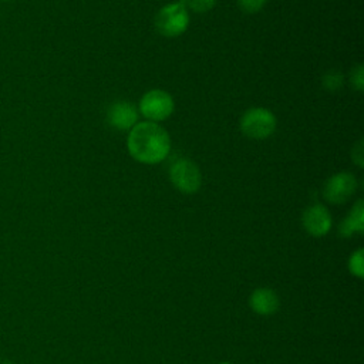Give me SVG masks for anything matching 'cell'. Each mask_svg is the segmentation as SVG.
<instances>
[{
	"label": "cell",
	"mask_w": 364,
	"mask_h": 364,
	"mask_svg": "<svg viewBox=\"0 0 364 364\" xmlns=\"http://www.w3.org/2000/svg\"><path fill=\"white\" fill-rule=\"evenodd\" d=\"M127 148L129 155L146 165H155L166 159L171 151V138L164 127L152 121L136 122L128 134Z\"/></svg>",
	"instance_id": "1"
},
{
	"label": "cell",
	"mask_w": 364,
	"mask_h": 364,
	"mask_svg": "<svg viewBox=\"0 0 364 364\" xmlns=\"http://www.w3.org/2000/svg\"><path fill=\"white\" fill-rule=\"evenodd\" d=\"M189 26V11L183 0L165 4L155 16V28L165 37H178Z\"/></svg>",
	"instance_id": "2"
},
{
	"label": "cell",
	"mask_w": 364,
	"mask_h": 364,
	"mask_svg": "<svg viewBox=\"0 0 364 364\" xmlns=\"http://www.w3.org/2000/svg\"><path fill=\"white\" fill-rule=\"evenodd\" d=\"M276 117L272 111L262 107L249 108L240 118V131L252 139H264L276 129Z\"/></svg>",
	"instance_id": "3"
},
{
	"label": "cell",
	"mask_w": 364,
	"mask_h": 364,
	"mask_svg": "<svg viewBox=\"0 0 364 364\" xmlns=\"http://www.w3.org/2000/svg\"><path fill=\"white\" fill-rule=\"evenodd\" d=\"M138 108L148 121L159 122L171 117L175 102L169 92L164 90H151L141 97Z\"/></svg>",
	"instance_id": "4"
},
{
	"label": "cell",
	"mask_w": 364,
	"mask_h": 364,
	"mask_svg": "<svg viewBox=\"0 0 364 364\" xmlns=\"http://www.w3.org/2000/svg\"><path fill=\"white\" fill-rule=\"evenodd\" d=\"M169 179L182 193H195L202 185V175L198 165L186 158L178 159L169 169Z\"/></svg>",
	"instance_id": "5"
},
{
	"label": "cell",
	"mask_w": 364,
	"mask_h": 364,
	"mask_svg": "<svg viewBox=\"0 0 364 364\" xmlns=\"http://www.w3.org/2000/svg\"><path fill=\"white\" fill-rule=\"evenodd\" d=\"M357 189V179L351 172H337L331 175L324 186H323V196L327 202L340 205L347 202Z\"/></svg>",
	"instance_id": "6"
},
{
	"label": "cell",
	"mask_w": 364,
	"mask_h": 364,
	"mask_svg": "<svg viewBox=\"0 0 364 364\" xmlns=\"http://www.w3.org/2000/svg\"><path fill=\"white\" fill-rule=\"evenodd\" d=\"M301 223L307 233H310L311 236L320 237L328 233L331 228V215L326 206L320 203H314L303 212Z\"/></svg>",
	"instance_id": "7"
},
{
	"label": "cell",
	"mask_w": 364,
	"mask_h": 364,
	"mask_svg": "<svg viewBox=\"0 0 364 364\" xmlns=\"http://www.w3.org/2000/svg\"><path fill=\"white\" fill-rule=\"evenodd\" d=\"M139 118V112L132 102L118 101L109 105L107 111L108 124L118 131H129Z\"/></svg>",
	"instance_id": "8"
},
{
	"label": "cell",
	"mask_w": 364,
	"mask_h": 364,
	"mask_svg": "<svg viewBox=\"0 0 364 364\" xmlns=\"http://www.w3.org/2000/svg\"><path fill=\"white\" fill-rule=\"evenodd\" d=\"M279 296L274 290L267 287L256 289L249 297L250 309L260 316H270L279 309Z\"/></svg>",
	"instance_id": "9"
},
{
	"label": "cell",
	"mask_w": 364,
	"mask_h": 364,
	"mask_svg": "<svg viewBox=\"0 0 364 364\" xmlns=\"http://www.w3.org/2000/svg\"><path fill=\"white\" fill-rule=\"evenodd\" d=\"M364 230V203L363 200H357L350 213L338 226V233L344 237H350L354 233H361Z\"/></svg>",
	"instance_id": "10"
},
{
	"label": "cell",
	"mask_w": 364,
	"mask_h": 364,
	"mask_svg": "<svg viewBox=\"0 0 364 364\" xmlns=\"http://www.w3.org/2000/svg\"><path fill=\"white\" fill-rule=\"evenodd\" d=\"M348 270L353 276L363 279L364 277V253L363 249H357L354 253H351L348 259Z\"/></svg>",
	"instance_id": "11"
},
{
	"label": "cell",
	"mask_w": 364,
	"mask_h": 364,
	"mask_svg": "<svg viewBox=\"0 0 364 364\" xmlns=\"http://www.w3.org/2000/svg\"><path fill=\"white\" fill-rule=\"evenodd\" d=\"M321 84L327 91H337L343 87V74L334 70L327 71L321 78Z\"/></svg>",
	"instance_id": "12"
},
{
	"label": "cell",
	"mask_w": 364,
	"mask_h": 364,
	"mask_svg": "<svg viewBox=\"0 0 364 364\" xmlns=\"http://www.w3.org/2000/svg\"><path fill=\"white\" fill-rule=\"evenodd\" d=\"M188 10H192L195 13H206L212 10L218 0H183Z\"/></svg>",
	"instance_id": "13"
},
{
	"label": "cell",
	"mask_w": 364,
	"mask_h": 364,
	"mask_svg": "<svg viewBox=\"0 0 364 364\" xmlns=\"http://www.w3.org/2000/svg\"><path fill=\"white\" fill-rule=\"evenodd\" d=\"M266 3H267V0H237L239 7L245 13H257L259 10H262L264 7Z\"/></svg>",
	"instance_id": "14"
},
{
	"label": "cell",
	"mask_w": 364,
	"mask_h": 364,
	"mask_svg": "<svg viewBox=\"0 0 364 364\" xmlns=\"http://www.w3.org/2000/svg\"><path fill=\"white\" fill-rule=\"evenodd\" d=\"M350 82H351V85H353L355 90H358V91H363V90H364V68H363L361 64L357 65V67L351 71V74H350Z\"/></svg>",
	"instance_id": "15"
},
{
	"label": "cell",
	"mask_w": 364,
	"mask_h": 364,
	"mask_svg": "<svg viewBox=\"0 0 364 364\" xmlns=\"http://www.w3.org/2000/svg\"><path fill=\"white\" fill-rule=\"evenodd\" d=\"M363 152H364V148H363V141H358L354 146H353V149H351V158H353V161L357 164V166H363V164H364V155H363Z\"/></svg>",
	"instance_id": "16"
},
{
	"label": "cell",
	"mask_w": 364,
	"mask_h": 364,
	"mask_svg": "<svg viewBox=\"0 0 364 364\" xmlns=\"http://www.w3.org/2000/svg\"><path fill=\"white\" fill-rule=\"evenodd\" d=\"M0 364H13L10 360H6V358H1L0 360Z\"/></svg>",
	"instance_id": "17"
},
{
	"label": "cell",
	"mask_w": 364,
	"mask_h": 364,
	"mask_svg": "<svg viewBox=\"0 0 364 364\" xmlns=\"http://www.w3.org/2000/svg\"><path fill=\"white\" fill-rule=\"evenodd\" d=\"M219 364H232V363H229V361H222V363H219Z\"/></svg>",
	"instance_id": "18"
},
{
	"label": "cell",
	"mask_w": 364,
	"mask_h": 364,
	"mask_svg": "<svg viewBox=\"0 0 364 364\" xmlns=\"http://www.w3.org/2000/svg\"><path fill=\"white\" fill-rule=\"evenodd\" d=\"M4 1H9V0H4Z\"/></svg>",
	"instance_id": "19"
}]
</instances>
